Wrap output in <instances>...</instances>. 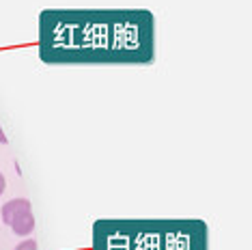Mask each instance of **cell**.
Returning a JSON list of instances; mask_svg holds the SVG:
<instances>
[{
	"instance_id": "5",
	"label": "cell",
	"mask_w": 252,
	"mask_h": 250,
	"mask_svg": "<svg viewBox=\"0 0 252 250\" xmlns=\"http://www.w3.org/2000/svg\"><path fill=\"white\" fill-rule=\"evenodd\" d=\"M0 145H7V136L2 132V125H0Z\"/></svg>"
},
{
	"instance_id": "4",
	"label": "cell",
	"mask_w": 252,
	"mask_h": 250,
	"mask_svg": "<svg viewBox=\"0 0 252 250\" xmlns=\"http://www.w3.org/2000/svg\"><path fill=\"white\" fill-rule=\"evenodd\" d=\"M4 188H7V179H4V175H2V173H0V196H2Z\"/></svg>"
},
{
	"instance_id": "2",
	"label": "cell",
	"mask_w": 252,
	"mask_h": 250,
	"mask_svg": "<svg viewBox=\"0 0 252 250\" xmlns=\"http://www.w3.org/2000/svg\"><path fill=\"white\" fill-rule=\"evenodd\" d=\"M9 229L13 231L15 235H20V237H31V233L35 231V214L26 212L24 216H20V218L9 226Z\"/></svg>"
},
{
	"instance_id": "1",
	"label": "cell",
	"mask_w": 252,
	"mask_h": 250,
	"mask_svg": "<svg viewBox=\"0 0 252 250\" xmlns=\"http://www.w3.org/2000/svg\"><path fill=\"white\" fill-rule=\"evenodd\" d=\"M26 212H32V205H31L28 198H22V196L11 198V201H7L2 205V209H0V220H2L7 226H11L20 216H24Z\"/></svg>"
},
{
	"instance_id": "3",
	"label": "cell",
	"mask_w": 252,
	"mask_h": 250,
	"mask_svg": "<svg viewBox=\"0 0 252 250\" xmlns=\"http://www.w3.org/2000/svg\"><path fill=\"white\" fill-rule=\"evenodd\" d=\"M13 250H39V246H37V242L32 240V237H24V240H22Z\"/></svg>"
}]
</instances>
